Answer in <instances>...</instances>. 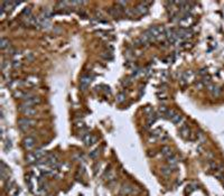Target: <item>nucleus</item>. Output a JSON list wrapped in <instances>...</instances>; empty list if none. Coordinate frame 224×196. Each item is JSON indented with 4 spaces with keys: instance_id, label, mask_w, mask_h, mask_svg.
I'll use <instances>...</instances> for the list:
<instances>
[{
    "instance_id": "obj_1",
    "label": "nucleus",
    "mask_w": 224,
    "mask_h": 196,
    "mask_svg": "<svg viewBox=\"0 0 224 196\" xmlns=\"http://www.w3.org/2000/svg\"><path fill=\"white\" fill-rule=\"evenodd\" d=\"M18 110L20 111V113H22L24 115H26V118H29V117H33L37 113V110L36 108L31 106V105H27L25 103H21L19 106H18Z\"/></svg>"
},
{
    "instance_id": "obj_2",
    "label": "nucleus",
    "mask_w": 224,
    "mask_h": 196,
    "mask_svg": "<svg viewBox=\"0 0 224 196\" xmlns=\"http://www.w3.org/2000/svg\"><path fill=\"white\" fill-rule=\"evenodd\" d=\"M35 123L36 122L34 120L29 119V118H20L18 120V127H19V129H20L21 131H24V132L27 131V130H29Z\"/></svg>"
},
{
    "instance_id": "obj_3",
    "label": "nucleus",
    "mask_w": 224,
    "mask_h": 196,
    "mask_svg": "<svg viewBox=\"0 0 224 196\" xmlns=\"http://www.w3.org/2000/svg\"><path fill=\"white\" fill-rule=\"evenodd\" d=\"M148 31L150 33V35L153 36V38H160L163 35H165V28L160 27V26H151Z\"/></svg>"
},
{
    "instance_id": "obj_4",
    "label": "nucleus",
    "mask_w": 224,
    "mask_h": 196,
    "mask_svg": "<svg viewBox=\"0 0 224 196\" xmlns=\"http://www.w3.org/2000/svg\"><path fill=\"white\" fill-rule=\"evenodd\" d=\"M147 5H149V2H141L139 5H137L133 9V14L138 15V16H143V15H146L148 12V7Z\"/></svg>"
},
{
    "instance_id": "obj_5",
    "label": "nucleus",
    "mask_w": 224,
    "mask_h": 196,
    "mask_svg": "<svg viewBox=\"0 0 224 196\" xmlns=\"http://www.w3.org/2000/svg\"><path fill=\"white\" fill-rule=\"evenodd\" d=\"M91 82H92V76L91 75H88V74L83 75V76L81 77V80H80V87H81V90L85 91V90L90 86Z\"/></svg>"
},
{
    "instance_id": "obj_6",
    "label": "nucleus",
    "mask_w": 224,
    "mask_h": 196,
    "mask_svg": "<svg viewBox=\"0 0 224 196\" xmlns=\"http://www.w3.org/2000/svg\"><path fill=\"white\" fill-rule=\"evenodd\" d=\"M41 102V98H39V96H36V95H29V96H27V98L24 100V102H22V103L34 106V105H36V104H39Z\"/></svg>"
},
{
    "instance_id": "obj_7",
    "label": "nucleus",
    "mask_w": 224,
    "mask_h": 196,
    "mask_svg": "<svg viewBox=\"0 0 224 196\" xmlns=\"http://www.w3.org/2000/svg\"><path fill=\"white\" fill-rule=\"evenodd\" d=\"M206 87H207V91L211 93V95L214 96V98L220 96L221 93H222V90L220 89V86H217V85H215V84H210V85H207Z\"/></svg>"
},
{
    "instance_id": "obj_8",
    "label": "nucleus",
    "mask_w": 224,
    "mask_h": 196,
    "mask_svg": "<svg viewBox=\"0 0 224 196\" xmlns=\"http://www.w3.org/2000/svg\"><path fill=\"white\" fill-rule=\"evenodd\" d=\"M35 144H36V140H35V138H33V137H26V138L24 139V141H22L24 147H25L27 150L33 149V148L35 147Z\"/></svg>"
},
{
    "instance_id": "obj_9",
    "label": "nucleus",
    "mask_w": 224,
    "mask_h": 196,
    "mask_svg": "<svg viewBox=\"0 0 224 196\" xmlns=\"http://www.w3.org/2000/svg\"><path fill=\"white\" fill-rule=\"evenodd\" d=\"M81 138L86 146H90V144H94V142L96 141V138H95L94 136H92L91 134H83L81 136Z\"/></svg>"
},
{
    "instance_id": "obj_10",
    "label": "nucleus",
    "mask_w": 224,
    "mask_h": 196,
    "mask_svg": "<svg viewBox=\"0 0 224 196\" xmlns=\"http://www.w3.org/2000/svg\"><path fill=\"white\" fill-rule=\"evenodd\" d=\"M192 17H189V16H185V17H181L179 18V25L184 27V28H186V27H188L191 24H192Z\"/></svg>"
},
{
    "instance_id": "obj_11",
    "label": "nucleus",
    "mask_w": 224,
    "mask_h": 196,
    "mask_svg": "<svg viewBox=\"0 0 224 196\" xmlns=\"http://www.w3.org/2000/svg\"><path fill=\"white\" fill-rule=\"evenodd\" d=\"M179 134H181V136L183 137V138H185V139H187L188 137H189V134H191V129L188 128V125H182L181 127V129H179Z\"/></svg>"
},
{
    "instance_id": "obj_12",
    "label": "nucleus",
    "mask_w": 224,
    "mask_h": 196,
    "mask_svg": "<svg viewBox=\"0 0 224 196\" xmlns=\"http://www.w3.org/2000/svg\"><path fill=\"white\" fill-rule=\"evenodd\" d=\"M10 67H12V62L6 61V60H3V61L1 62V71H2V73L9 72V68H10Z\"/></svg>"
},
{
    "instance_id": "obj_13",
    "label": "nucleus",
    "mask_w": 224,
    "mask_h": 196,
    "mask_svg": "<svg viewBox=\"0 0 224 196\" xmlns=\"http://www.w3.org/2000/svg\"><path fill=\"white\" fill-rule=\"evenodd\" d=\"M0 48H1L2 51H6V50L10 48V41H9V39L2 37V38L0 39Z\"/></svg>"
},
{
    "instance_id": "obj_14",
    "label": "nucleus",
    "mask_w": 224,
    "mask_h": 196,
    "mask_svg": "<svg viewBox=\"0 0 224 196\" xmlns=\"http://www.w3.org/2000/svg\"><path fill=\"white\" fill-rule=\"evenodd\" d=\"M162 155L164 157H166V158H168V157H170V156H173V150H172V148L170 147H168V146H165L162 148Z\"/></svg>"
},
{
    "instance_id": "obj_15",
    "label": "nucleus",
    "mask_w": 224,
    "mask_h": 196,
    "mask_svg": "<svg viewBox=\"0 0 224 196\" xmlns=\"http://www.w3.org/2000/svg\"><path fill=\"white\" fill-rule=\"evenodd\" d=\"M120 193H121V195H124V196L130 195V194L132 193V187L129 185H123L122 187H121Z\"/></svg>"
},
{
    "instance_id": "obj_16",
    "label": "nucleus",
    "mask_w": 224,
    "mask_h": 196,
    "mask_svg": "<svg viewBox=\"0 0 224 196\" xmlns=\"http://www.w3.org/2000/svg\"><path fill=\"white\" fill-rule=\"evenodd\" d=\"M158 119V115L157 114H155L153 112V113H150V114H148L147 115V123H148V125H151V124H153L155 122H156V120Z\"/></svg>"
},
{
    "instance_id": "obj_17",
    "label": "nucleus",
    "mask_w": 224,
    "mask_h": 196,
    "mask_svg": "<svg viewBox=\"0 0 224 196\" xmlns=\"http://www.w3.org/2000/svg\"><path fill=\"white\" fill-rule=\"evenodd\" d=\"M167 163H168V165L173 168V167H175V166L177 165L178 159H177V157H176V156L173 155V156H170V157H168V158H167Z\"/></svg>"
},
{
    "instance_id": "obj_18",
    "label": "nucleus",
    "mask_w": 224,
    "mask_h": 196,
    "mask_svg": "<svg viewBox=\"0 0 224 196\" xmlns=\"http://www.w3.org/2000/svg\"><path fill=\"white\" fill-rule=\"evenodd\" d=\"M182 120H183V118H182V115L178 113V112H175L173 117H172V119H170V121L175 124H178L179 122H182Z\"/></svg>"
},
{
    "instance_id": "obj_19",
    "label": "nucleus",
    "mask_w": 224,
    "mask_h": 196,
    "mask_svg": "<svg viewBox=\"0 0 224 196\" xmlns=\"http://www.w3.org/2000/svg\"><path fill=\"white\" fill-rule=\"evenodd\" d=\"M37 83H38V79H37L36 76H31V77H28V79H27V81H26V84H27V85H29V86L36 85Z\"/></svg>"
},
{
    "instance_id": "obj_20",
    "label": "nucleus",
    "mask_w": 224,
    "mask_h": 196,
    "mask_svg": "<svg viewBox=\"0 0 224 196\" xmlns=\"http://www.w3.org/2000/svg\"><path fill=\"white\" fill-rule=\"evenodd\" d=\"M34 155H35V157L37 158V160H41V159L44 158V156H45V151L41 150V149H38V150H36V151L34 153Z\"/></svg>"
},
{
    "instance_id": "obj_21",
    "label": "nucleus",
    "mask_w": 224,
    "mask_h": 196,
    "mask_svg": "<svg viewBox=\"0 0 224 196\" xmlns=\"http://www.w3.org/2000/svg\"><path fill=\"white\" fill-rule=\"evenodd\" d=\"M36 160H37V158L35 157L34 154H28V155L26 156V161H27L28 164H34Z\"/></svg>"
},
{
    "instance_id": "obj_22",
    "label": "nucleus",
    "mask_w": 224,
    "mask_h": 196,
    "mask_svg": "<svg viewBox=\"0 0 224 196\" xmlns=\"http://www.w3.org/2000/svg\"><path fill=\"white\" fill-rule=\"evenodd\" d=\"M115 101H117V103H122L126 101V94L124 93H119L118 95H117V98H115Z\"/></svg>"
},
{
    "instance_id": "obj_23",
    "label": "nucleus",
    "mask_w": 224,
    "mask_h": 196,
    "mask_svg": "<svg viewBox=\"0 0 224 196\" xmlns=\"http://www.w3.org/2000/svg\"><path fill=\"white\" fill-rule=\"evenodd\" d=\"M15 188V182L10 179V182H8L6 185H5V189L7 191V192H11V189H14Z\"/></svg>"
},
{
    "instance_id": "obj_24",
    "label": "nucleus",
    "mask_w": 224,
    "mask_h": 196,
    "mask_svg": "<svg viewBox=\"0 0 224 196\" xmlns=\"http://www.w3.org/2000/svg\"><path fill=\"white\" fill-rule=\"evenodd\" d=\"M170 173H172V167L169 166V167H163L162 168V174L165 176H168L170 175Z\"/></svg>"
},
{
    "instance_id": "obj_25",
    "label": "nucleus",
    "mask_w": 224,
    "mask_h": 196,
    "mask_svg": "<svg viewBox=\"0 0 224 196\" xmlns=\"http://www.w3.org/2000/svg\"><path fill=\"white\" fill-rule=\"evenodd\" d=\"M167 111H168V109H167L166 105H162L158 109V112H159V114H162V115H165V114L167 113Z\"/></svg>"
},
{
    "instance_id": "obj_26",
    "label": "nucleus",
    "mask_w": 224,
    "mask_h": 196,
    "mask_svg": "<svg viewBox=\"0 0 224 196\" xmlns=\"http://www.w3.org/2000/svg\"><path fill=\"white\" fill-rule=\"evenodd\" d=\"M21 66V62L20 61H14L12 62V68H18Z\"/></svg>"
},
{
    "instance_id": "obj_27",
    "label": "nucleus",
    "mask_w": 224,
    "mask_h": 196,
    "mask_svg": "<svg viewBox=\"0 0 224 196\" xmlns=\"http://www.w3.org/2000/svg\"><path fill=\"white\" fill-rule=\"evenodd\" d=\"M10 148H11V141L10 140H7L6 144H5V150H6V151H9Z\"/></svg>"
},
{
    "instance_id": "obj_28",
    "label": "nucleus",
    "mask_w": 224,
    "mask_h": 196,
    "mask_svg": "<svg viewBox=\"0 0 224 196\" xmlns=\"http://www.w3.org/2000/svg\"><path fill=\"white\" fill-rule=\"evenodd\" d=\"M195 86L198 89V90H201V89H203V86H204V83L202 82V81H198V82H196L195 83Z\"/></svg>"
},
{
    "instance_id": "obj_29",
    "label": "nucleus",
    "mask_w": 224,
    "mask_h": 196,
    "mask_svg": "<svg viewBox=\"0 0 224 196\" xmlns=\"http://www.w3.org/2000/svg\"><path fill=\"white\" fill-rule=\"evenodd\" d=\"M101 56L102 57H104L105 60H110V58H112V55L110 52H108V54H102Z\"/></svg>"
},
{
    "instance_id": "obj_30",
    "label": "nucleus",
    "mask_w": 224,
    "mask_h": 196,
    "mask_svg": "<svg viewBox=\"0 0 224 196\" xmlns=\"http://www.w3.org/2000/svg\"><path fill=\"white\" fill-rule=\"evenodd\" d=\"M19 191H20L19 188H17V187H15V188H14V192H12V193H10L11 196H17V195H18V194H19Z\"/></svg>"
},
{
    "instance_id": "obj_31",
    "label": "nucleus",
    "mask_w": 224,
    "mask_h": 196,
    "mask_svg": "<svg viewBox=\"0 0 224 196\" xmlns=\"http://www.w3.org/2000/svg\"><path fill=\"white\" fill-rule=\"evenodd\" d=\"M117 5H118V6H122V8H126V6L128 5V2H127V1H118Z\"/></svg>"
},
{
    "instance_id": "obj_32",
    "label": "nucleus",
    "mask_w": 224,
    "mask_h": 196,
    "mask_svg": "<svg viewBox=\"0 0 224 196\" xmlns=\"http://www.w3.org/2000/svg\"><path fill=\"white\" fill-rule=\"evenodd\" d=\"M98 154H99V150H98V149H96V150H93V153L90 154V157H91V158H95V157L98 156Z\"/></svg>"
}]
</instances>
